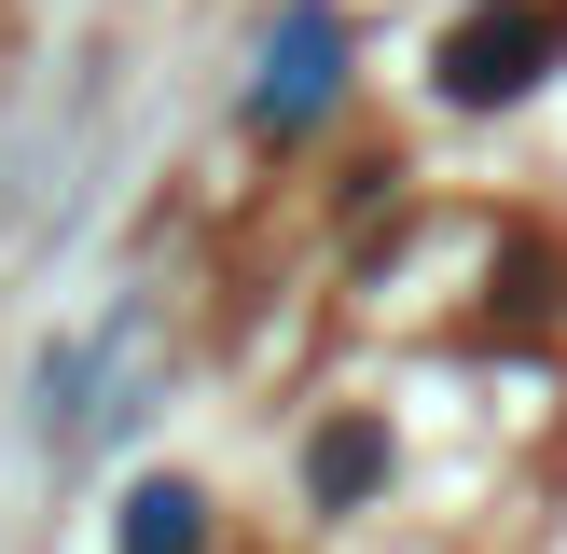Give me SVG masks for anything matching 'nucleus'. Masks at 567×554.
I'll return each instance as SVG.
<instances>
[{
    "instance_id": "2",
    "label": "nucleus",
    "mask_w": 567,
    "mask_h": 554,
    "mask_svg": "<svg viewBox=\"0 0 567 554\" xmlns=\"http://www.w3.org/2000/svg\"><path fill=\"white\" fill-rule=\"evenodd\" d=\"M125 541H138V554H181V541H194V499H181V485H138V499H125Z\"/></svg>"
},
{
    "instance_id": "3",
    "label": "nucleus",
    "mask_w": 567,
    "mask_h": 554,
    "mask_svg": "<svg viewBox=\"0 0 567 554\" xmlns=\"http://www.w3.org/2000/svg\"><path fill=\"white\" fill-rule=\"evenodd\" d=\"M374 471H388V443H374V430H332V443H319V499H360Z\"/></svg>"
},
{
    "instance_id": "1",
    "label": "nucleus",
    "mask_w": 567,
    "mask_h": 554,
    "mask_svg": "<svg viewBox=\"0 0 567 554\" xmlns=\"http://www.w3.org/2000/svg\"><path fill=\"white\" fill-rule=\"evenodd\" d=\"M540 55H554V14L513 0V14H471V28H457L443 83H457V98H513V83H540Z\"/></svg>"
}]
</instances>
